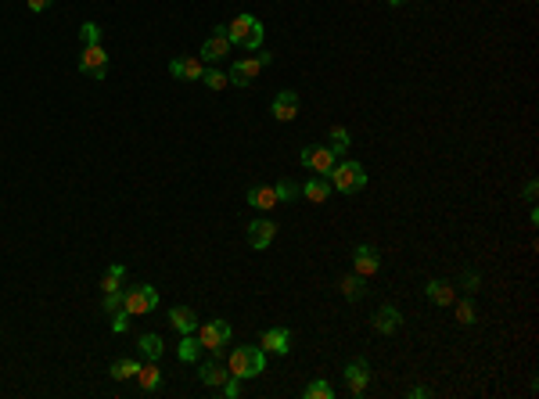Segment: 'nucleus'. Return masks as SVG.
<instances>
[{"instance_id": "obj_21", "label": "nucleus", "mask_w": 539, "mask_h": 399, "mask_svg": "<svg viewBox=\"0 0 539 399\" xmlns=\"http://www.w3.org/2000/svg\"><path fill=\"white\" fill-rule=\"evenodd\" d=\"M425 295L435 302V306H453V285L449 281H428V288H425Z\"/></svg>"}, {"instance_id": "obj_39", "label": "nucleus", "mask_w": 539, "mask_h": 399, "mask_svg": "<svg viewBox=\"0 0 539 399\" xmlns=\"http://www.w3.org/2000/svg\"><path fill=\"white\" fill-rule=\"evenodd\" d=\"M25 4H29V11H36V15H40V11H47V8L54 4V0H25Z\"/></svg>"}, {"instance_id": "obj_26", "label": "nucleus", "mask_w": 539, "mask_h": 399, "mask_svg": "<svg viewBox=\"0 0 539 399\" xmlns=\"http://www.w3.org/2000/svg\"><path fill=\"white\" fill-rule=\"evenodd\" d=\"M137 349L147 356V360H159L166 345H162V338H159V335H140V338H137Z\"/></svg>"}, {"instance_id": "obj_7", "label": "nucleus", "mask_w": 539, "mask_h": 399, "mask_svg": "<svg viewBox=\"0 0 539 399\" xmlns=\"http://www.w3.org/2000/svg\"><path fill=\"white\" fill-rule=\"evenodd\" d=\"M80 72L90 76V79H104V76H108V51H104L101 44L83 47V54H80Z\"/></svg>"}, {"instance_id": "obj_16", "label": "nucleus", "mask_w": 539, "mask_h": 399, "mask_svg": "<svg viewBox=\"0 0 539 399\" xmlns=\"http://www.w3.org/2000/svg\"><path fill=\"white\" fill-rule=\"evenodd\" d=\"M202 58H173L169 61V76H176V79H187V83H198L202 79Z\"/></svg>"}, {"instance_id": "obj_19", "label": "nucleus", "mask_w": 539, "mask_h": 399, "mask_svg": "<svg viewBox=\"0 0 539 399\" xmlns=\"http://www.w3.org/2000/svg\"><path fill=\"white\" fill-rule=\"evenodd\" d=\"M248 206H252V209H259V213L274 209V206H277V194H274V187H266V184H255V187L248 191Z\"/></svg>"}, {"instance_id": "obj_20", "label": "nucleus", "mask_w": 539, "mask_h": 399, "mask_svg": "<svg viewBox=\"0 0 539 399\" xmlns=\"http://www.w3.org/2000/svg\"><path fill=\"white\" fill-rule=\"evenodd\" d=\"M198 378H202V385H209V388H219L226 378H230V371L223 367V364H216V360H209V364H202V371H198Z\"/></svg>"}, {"instance_id": "obj_33", "label": "nucleus", "mask_w": 539, "mask_h": 399, "mask_svg": "<svg viewBox=\"0 0 539 399\" xmlns=\"http://www.w3.org/2000/svg\"><path fill=\"white\" fill-rule=\"evenodd\" d=\"M298 191H302V187H298V184H291V180H277V184H274L277 202H291V198H295Z\"/></svg>"}, {"instance_id": "obj_24", "label": "nucleus", "mask_w": 539, "mask_h": 399, "mask_svg": "<svg viewBox=\"0 0 539 399\" xmlns=\"http://www.w3.org/2000/svg\"><path fill=\"white\" fill-rule=\"evenodd\" d=\"M176 356H180L183 364H195L198 356H202V342H198L195 335H183V338H180V349H176Z\"/></svg>"}, {"instance_id": "obj_11", "label": "nucleus", "mask_w": 539, "mask_h": 399, "mask_svg": "<svg viewBox=\"0 0 539 399\" xmlns=\"http://www.w3.org/2000/svg\"><path fill=\"white\" fill-rule=\"evenodd\" d=\"M277 237V223L274 220H252L248 223V245L252 249H270Z\"/></svg>"}, {"instance_id": "obj_15", "label": "nucleus", "mask_w": 539, "mask_h": 399, "mask_svg": "<svg viewBox=\"0 0 539 399\" xmlns=\"http://www.w3.org/2000/svg\"><path fill=\"white\" fill-rule=\"evenodd\" d=\"M302 166L313 169V173H331L334 151H331V148H305V151H302Z\"/></svg>"}, {"instance_id": "obj_30", "label": "nucleus", "mask_w": 539, "mask_h": 399, "mask_svg": "<svg viewBox=\"0 0 539 399\" xmlns=\"http://www.w3.org/2000/svg\"><path fill=\"white\" fill-rule=\"evenodd\" d=\"M202 83H205L209 90H223L230 79H226V72H219V69H205V72H202Z\"/></svg>"}, {"instance_id": "obj_6", "label": "nucleus", "mask_w": 539, "mask_h": 399, "mask_svg": "<svg viewBox=\"0 0 539 399\" xmlns=\"http://www.w3.org/2000/svg\"><path fill=\"white\" fill-rule=\"evenodd\" d=\"M270 61H274V54H266L259 51V58H248V61H234L230 65V87H248L252 83V76H259V69H266Z\"/></svg>"}, {"instance_id": "obj_22", "label": "nucleus", "mask_w": 539, "mask_h": 399, "mask_svg": "<svg viewBox=\"0 0 539 399\" xmlns=\"http://www.w3.org/2000/svg\"><path fill=\"white\" fill-rule=\"evenodd\" d=\"M302 194L310 198V202H317V206H324L327 198H331V180H320V177H313L310 184L302 187Z\"/></svg>"}, {"instance_id": "obj_25", "label": "nucleus", "mask_w": 539, "mask_h": 399, "mask_svg": "<svg viewBox=\"0 0 539 399\" xmlns=\"http://www.w3.org/2000/svg\"><path fill=\"white\" fill-rule=\"evenodd\" d=\"M123 281H126V266L115 263V266H108V273L101 277V292H123V288H119Z\"/></svg>"}, {"instance_id": "obj_29", "label": "nucleus", "mask_w": 539, "mask_h": 399, "mask_svg": "<svg viewBox=\"0 0 539 399\" xmlns=\"http://www.w3.org/2000/svg\"><path fill=\"white\" fill-rule=\"evenodd\" d=\"M302 395H305V399H334V388H331L327 381H310Z\"/></svg>"}, {"instance_id": "obj_8", "label": "nucleus", "mask_w": 539, "mask_h": 399, "mask_svg": "<svg viewBox=\"0 0 539 399\" xmlns=\"http://www.w3.org/2000/svg\"><path fill=\"white\" fill-rule=\"evenodd\" d=\"M370 364L363 360V356H356L353 364H345V385H349V392L353 395H363L367 392V385H370Z\"/></svg>"}, {"instance_id": "obj_32", "label": "nucleus", "mask_w": 539, "mask_h": 399, "mask_svg": "<svg viewBox=\"0 0 539 399\" xmlns=\"http://www.w3.org/2000/svg\"><path fill=\"white\" fill-rule=\"evenodd\" d=\"M80 40H83V47L101 44V25H97V22H83V25H80Z\"/></svg>"}, {"instance_id": "obj_12", "label": "nucleus", "mask_w": 539, "mask_h": 399, "mask_svg": "<svg viewBox=\"0 0 539 399\" xmlns=\"http://www.w3.org/2000/svg\"><path fill=\"white\" fill-rule=\"evenodd\" d=\"M270 115H274L277 123H291V119L298 115V94L295 90H281L274 97V105H270Z\"/></svg>"}, {"instance_id": "obj_34", "label": "nucleus", "mask_w": 539, "mask_h": 399, "mask_svg": "<svg viewBox=\"0 0 539 399\" xmlns=\"http://www.w3.org/2000/svg\"><path fill=\"white\" fill-rule=\"evenodd\" d=\"M111 331H115V335H126V331H130V313H126V309H115V313H111Z\"/></svg>"}, {"instance_id": "obj_5", "label": "nucleus", "mask_w": 539, "mask_h": 399, "mask_svg": "<svg viewBox=\"0 0 539 399\" xmlns=\"http://www.w3.org/2000/svg\"><path fill=\"white\" fill-rule=\"evenodd\" d=\"M198 342H202V349H209L212 356H219V352L230 345V324H226V321L198 324Z\"/></svg>"}, {"instance_id": "obj_38", "label": "nucleus", "mask_w": 539, "mask_h": 399, "mask_svg": "<svg viewBox=\"0 0 539 399\" xmlns=\"http://www.w3.org/2000/svg\"><path fill=\"white\" fill-rule=\"evenodd\" d=\"M535 194H539V184H535V180H528V184L521 187V198H525V202H535Z\"/></svg>"}, {"instance_id": "obj_13", "label": "nucleus", "mask_w": 539, "mask_h": 399, "mask_svg": "<svg viewBox=\"0 0 539 399\" xmlns=\"http://www.w3.org/2000/svg\"><path fill=\"white\" fill-rule=\"evenodd\" d=\"M259 349H262V352H274V356H288V349H291V331H288V328H270V331L259 338Z\"/></svg>"}, {"instance_id": "obj_1", "label": "nucleus", "mask_w": 539, "mask_h": 399, "mask_svg": "<svg viewBox=\"0 0 539 399\" xmlns=\"http://www.w3.org/2000/svg\"><path fill=\"white\" fill-rule=\"evenodd\" d=\"M226 371H230V378H238V381L259 378L266 371V352L255 349V345H238L234 352H230V367Z\"/></svg>"}, {"instance_id": "obj_10", "label": "nucleus", "mask_w": 539, "mask_h": 399, "mask_svg": "<svg viewBox=\"0 0 539 399\" xmlns=\"http://www.w3.org/2000/svg\"><path fill=\"white\" fill-rule=\"evenodd\" d=\"M353 270H356L360 277H374V273L381 270L377 249H374V245H356V252H353Z\"/></svg>"}, {"instance_id": "obj_2", "label": "nucleus", "mask_w": 539, "mask_h": 399, "mask_svg": "<svg viewBox=\"0 0 539 399\" xmlns=\"http://www.w3.org/2000/svg\"><path fill=\"white\" fill-rule=\"evenodd\" d=\"M262 36H266V29H262V22L255 15H238L234 22L226 25V40H230V44H238V47H245V51H259Z\"/></svg>"}, {"instance_id": "obj_9", "label": "nucleus", "mask_w": 539, "mask_h": 399, "mask_svg": "<svg viewBox=\"0 0 539 399\" xmlns=\"http://www.w3.org/2000/svg\"><path fill=\"white\" fill-rule=\"evenodd\" d=\"M230 54V40H226V25H216L212 36L202 44V61H223Z\"/></svg>"}, {"instance_id": "obj_36", "label": "nucleus", "mask_w": 539, "mask_h": 399, "mask_svg": "<svg viewBox=\"0 0 539 399\" xmlns=\"http://www.w3.org/2000/svg\"><path fill=\"white\" fill-rule=\"evenodd\" d=\"M104 309H108V313L123 309V292H104Z\"/></svg>"}, {"instance_id": "obj_31", "label": "nucleus", "mask_w": 539, "mask_h": 399, "mask_svg": "<svg viewBox=\"0 0 539 399\" xmlns=\"http://www.w3.org/2000/svg\"><path fill=\"white\" fill-rule=\"evenodd\" d=\"M456 321L464 324V328H471V324L478 321V313H475V302H471V299H464V302L456 306Z\"/></svg>"}, {"instance_id": "obj_41", "label": "nucleus", "mask_w": 539, "mask_h": 399, "mask_svg": "<svg viewBox=\"0 0 539 399\" xmlns=\"http://www.w3.org/2000/svg\"><path fill=\"white\" fill-rule=\"evenodd\" d=\"M389 4H392V8H399V4H406V0H389Z\"/></svg>"}, {"instance_id": "obj_18", "label": "nucleus", "mask_w": 539, "mask_h": 399, "mask_svg": "<svg viewBox=\"0 0 539 399\" xmlns=\"http://www.w3.org/2000/svg\"><path fill=\"white\" fill-rule=\"evenodd\" d=\"M137 381H140V392H155V388L162 385V367H159V360H147V364H140Z\"/></svg>"}, {"instance_id": "obj_14", "label": "nucleus", "mask_w": 539, "mask_h": 399, "mask_svg": "<svg viewBox=\"0 0 539 399\" xmlns=\"http://www.w3.org/2000/svg\"><path fill=\"white\" fill-rule=\"evenodd\" d=\"M370 324H374L377 335H396V331L403 328V313H399L396 306H381V309L374 313V321H370Z\"/></svg>"}, {"instance_id": "obj_40", "label": "nucleus", "mask_w": 539, "mask_h": 399, "mask_svg": "<svg viewBox=\"0 0 539 399\" xmlns=\"http://www.w3.org/2000/svg\"><path fill=\"white\" fill-rule=\"evenodd\" d=\"M425 395H432V388H425V385H417V388H410V399H425Z\"/></svg>"}, {"instance_id": "obj_35", "label": "nucleus", "mask_w": 539, "mask_h": 399, "mask_svg": "<svg viewBox=\"0 0 539 399\" xmlns=\"http://www.w3.org/2000/svg\"><path fill=\"white\" fill-rule=\"evenodd\" d=\"M219 392H223L226 399H238V395H241V385H238V378H226V381L219 385Z\"/></svg>"}, {"instance_id": "obj_17", "label": "nucleus", "mask_w": 539, "mask_h": 399, "mask_svg": "<svg viewBox=\"0 0 539 399\" xmlns=\"http://www.w3.org/2000/svg\"><path fill=\"white\" fill-rule=\"evenodd\" d=\"M169 324L180 335H195L198 331V316H195V309H190V306H176V309H169Z\"/></svg>"}, {"instance_id": "obj_23", "label": "nucleus", "mask_w": 539, "mask_h": 399, "mask_svg": "<svg viewBox=\"0 0 539 399\" xmlns=\"http://www.w3.org/2000/svg\"><path fill=\"white\" fill-rule=\"evenodd\" d=\"M338 288H341V295L349 299V302H360V299L367 295V288H363V277H360V273H353V277H341V285H338Z\"/></svg>"}, {"instance_id": "obj_28", "label": "nucleus", "mask_w": 539, "mask_h": 399, "mask_svg": "<svg viewBox=\"0 0 539 399\" xmlns=\"http://www.w3.org/2000/svg\"><path fill=\"white\" fill-rule=\"evenodd\" d=\"M137 371H140V364H137V360H115V364H111V378H115V381L137 378Z\"/></svg>"}, {"instance_id": "obj_3", "label": "nucleus", "mask_w": 539, "mask_h": 399, "mask_svg": "<svg viewBox=\"0 0 539 399\" xmlns=\"http://www.w3.org/2000/svg\"><path fill=\"white\" fill-rule=\"evenodd\" d=\"M327 177H331V187L341 194H356L367 187V169L360 162H334Z\"/></svg>"}, {"instance_id": "obj_4", "label": "nucleus", "mask_w": 539, "mask_h": 399, "mask_svg": "<svg viewBox=\"0 0 539 399\" xmlns=\"http://www.w3.org/2000/svg\"><path fill=\"white\" fill-rule=\"evenodd\" d=\"M159 306V292L151 288V285H137V288H126L123 292V309L130 316H144Z\"/></svg>"}, {"instance_id": "obj_37", "label": "nucleus", "mask_w": 539, "mask_h": 399, "mask_svg": "<svg viewBox=\"0 0 539 399\" xmlns=\"http://www.w3.org/2000/svg\"><path fill=\"white\" fill-rule=\"evenodd\" d=\"M464 292H482V277H478L475 270L464 273Z\"/></svg>"}, {"instance_id": "obj_27", "label": "nucleus", "mask_w": 539, "mask_h": 399, "mask_svg": "<svg viewBox=\"0 0 539 399\" xmlns=\"http://www.w3.org/2000/svg\"><path fill=\"white\" fill-rule=\"evenodd\" d=\"M327 137H331L327 148H331L334 155H345V151H349V144H353V137H349V130H345V126H331Z\"/></svg>"}]
</instances>
